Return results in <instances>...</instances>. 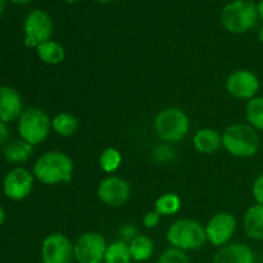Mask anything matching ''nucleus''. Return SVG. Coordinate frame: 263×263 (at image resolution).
Here are the masks:
<instances>
[{
	"instance_id": "obj_1",
	"label": "nucleus",
	"mask_w": 263,
	"mask_h": 263,
	"mask_svg": "<svg viewBox=\"0 0 263 263\" xmlns=\"http://www.w3.org/2000/svg\"><path fill=\"white\" fill-rule=\"evenodd\" d=\"M73 170V161L68 154L61 151H49L36 159L32 174L41 184L58 185L71 181Z\"/></svg>"
},
{
	"instance_id": "obj_2",
	"label": "nucleus",
	"mask_w": 263,
	"mask_h": 263,
	"mask_svg": "<svg viewBox=\"0 0 263 263\" xmlns=\"http://www.w3.org/2000/svg\"><path fill=\"white\" fill-rule=\"evenodd\" d=\"M261 140L256 128L248 123H234L222 134V146L230 156L251 158L259 151Z\"/></svg>"
},
{
	"instance_id": "obj_3",
	"label": "nucleus",
	"mask_w": 263,
	"mask_h": 263,
	"mask_svg": "<svg viewBox=\"0 0 263 263\" xmlns=\"http://www.w3.org/2000/svg\"><path fill=\"white\" fill-rule=\"evenodd\" d=\"M166 239L174 248L184 252L198 251L207 243L204 226L197 220L180 218L167 229Z\"/></svg>"
},
{
	"instance_id": "obj_4",
	"label": "nucleus",
	"mask_w": 263,
	"mask_h": 263,
	"mask_svg": "<svg viewBox=\"0 0 263 263\" xmlns=\"http://www.w3.org/2000/svg\"><path fill=\"white\" fill-rule=\"evenodd\" d=\"M157 136L164 143H177L189 134L190 120L186 113L176 107L159 110L153 122Z\"/></svg>"
},
{
	"instance_id": "obj_5",
	"label": "nucleus",
	"mask_w": 263,
	"mask_h": 263,
	"mask_svg": "<svg viewBox=\"0 0 263 263\" xmlns=\"http://www.w3.org/2000/svg\"><path fill=\"white\" fill-rule=\"evenodd\" d=\"M258 18L257 4L249 0H234L221 13V23L231 33H244L252 30Z\"/></svg>"
},
{
	"instance_id": "obj_6",
	"label": "nucleus",
	"mask_w": 263,
	"mask_h": 263,
	"mask_svg": "<svg viewBox=\"0 0 263 263\" xmlns=\"http://www.w3.org/2000/svg\"><path fill=\"white\" fill-rule=\"evenodd\" d=\"M50 130L51 118L41 108H26L18 118V133L21 139L33 146L45 141L50 134Z\"/></svg>"
},
{
	"instance_id": "obj_7",
	"label": "nucleus",
	"mask_w": 263,
	"mask_h": 263,
	"mask_svg": "<svg viewBox=\"0 0 263 263\" xmlns=\"http://www.w3.org/2000/svg\"><path fill=\"white\" fill-rule=\"evenodd\" d=\"M53 21L50 15L41 9H33L27 14L23 25L25 45L27 48H37L40 44L50 40L53 35Z\"/></svg>"
},
{
	"instance_id": "obj_8",
	"label": "nucleus",
	"mask_w": 263,
	"mask_h": 263,
	"mask_svg": "<svg viewBox=\"0 0 263 263\" xmlns=\"http://www.w3.org/2000/svg\"><path fill=\"white\" fill-rule=\"evenodd\" d=\"M107 247V240L100 233H84L74 243V261L77 263H104Z\"/></svg>"
},
{
	"instance_id": "obj_9",
	"label": "nucleus",
	"mask_w": 263,
	"mask_h": 263,
	"mask_svg": "<svg viewBox=\"0 0 263 263\" xmlns=\"http://www.w3.org/2000/svg\"><path fill=\"white\" fill-rule=\"evenodd\" d=\"M43 263H73L74 243L61 233L49 234L41 243Z\"/></svg>"
},
{
	"instance_id": "obj_10",
	"label": "nucleus",
	"mask_w": 263,
	"mask_h": 263,
	"mask_svg": "<svg viewBox=\"0 0 263 263\" xmlns=\"http://www.w3.org/2000/svg\"><path fill=\"white\" fill-rule=\"evenodd\" d=\"M238 229L236 217L230 212H218L213 215L205 223L204 230L207 241L221 248L230 243Z\"/></svg>"
},
{
	"instance_id": "obj_11",
	"label": "nucleus",
	"mask_w": 263,
	"mask_h": 263,
	"mask_svg": "<svg viewBox=\"0 0 263 263\" xmlns=\"http://www.w3.org/2000/svg\"><path fill=\"white\" fill-rule=\"evenodd\" d=\"M226 91L239 100H251L257 97L261 81L254 72L249 69H236L231 72L225 81Z\"/></svg>"
},
{
	"instance_id": "obj_12",
	"label": "nucleus",
	"mask_w": 263,
	"mask_h": 263,
	"mask_svg": "<svg viewBox=\"0 0 263 263\" xmlns=\"http://www.w3.org/2000/svg\"><path fill=\"white\" fill-rule=\"evenodd\" d=\"M97 195L108 207H122L131 197V185L120 176H108L99 182Z\"/></svg>"
},
{
	"instance_id": "obj_13",
	"label": "nucleus",
	"mask_w": 263,
	"mask_h": 263,
	"mask_svg": "<svg viewBox=\"0 0 263 263\" xmlns=\"http://www.w3.org/2000/svg\"><path fill=\"white\" fill-rule=\"evenodd\" d=\"M33 181L35 176L32 172L23 167H14L5 175L3 181L5 197L12 200L26 199L32 192Z\"/></svg>"
},
{
	"instance_id": "obj_14",
	"label": "nucleus",
	"mask_w": 263,
	"mask_h": 263,
	"mask_svg": "<svg viewBox=\"0 0 263 263\" xmlns=\"http://www.w3.org/2000/svg\"><path fill=\"white\" fill-rule=\"evenodd\" d=\"M253 249L246 243H229L213 254L212 263H256Z\"/></svg>"
},
{
	"instance_id": "obj_15",
	"label": "nucleus",
	"mask_w": 263,
	"mask_h": 263,
	"mask_svg": "<svg viewBox=\"0 0 263 263\" xmlns=\"http://www.w3.org/2000/svg\"><path fill=\"white\" fill-rule=\"evenodd\" d=\"M23 112V103L20 92L10 86L0 85V120L5 123L18 120Z\"/></svg>"
},
{
	"instance_id": "obj_16",
	"label": "nucleus",
	"mask_w": 263,
	"mask_h": 263,
	"mask_svg": "<svg viewBox=\"0 0 263 263\" xmlns=\"http://www.w3.org/2000/svg\"><path fill=\"white\" fill-rule=\"evenodd\" d=\"M195 151L202 154H213L222 146V134L211 127L199 128L193 136Z\"/></svg>"
},
{
	"instance_id": "obj_17",
	"label": "nucleus",
	"mask_w": 263,
	"mask_h": 263,
	"mask_svg": "<svg viewBox=\"0 0 263 263\" xmlns=\"http://www.w3.org/2000/svg\"><path fill=\"white\" fill-rule=\"evenodd\" d=\"M243 228L248 238L256 241H263V204L256 203L246 211Z\"/></svg>"
},
{
	"instance_id": "obj_18",
	"label": "nucleus",
	"mask_w": 263,
	"mask_h": 263,
	"mask_svg": "<svg viewBox=\"0 0 263 263\" xmlns=\"http://www.w3.org/2000/svg\"><path fill=\"white\" fill-rule=\"evenodd\" d=\"M33 153V145L23 139L12 140L5 145L4 157L10 163H25Z\"/></svg>"
},
{
	"instance_id": "obj_19",
	"label": "nucleus",
	"mask_w": 263,
	"mask_h": 263,
	"mask_svg": "<svg viewBox=\"0 0 263 263\" xmlns=\"http://www.w3.org/2000/svg\"><path fill=\"white\" fill-rule=\"evenodd\" d=\"M36 54L43 63L50 64V66L62 63L66 58V50H64L63 45L54 40H48L40 44L36 48Z\"/></svg>"
},
{
	"instance_id": "obj_20",
	"label": "nucleus",
	"mask_w": 263,
	"mask_h": 263,
	"mask_svg": "<svg viewBox=\"0 0 263 263\" xmlns=\"http://www.w3.org/2000/svg\"><path fill=\"white\" fill-rule=\"evenodd\" d=\"M131 257L133 261L136 262H145L152 258L154 253V241L151 236L139 234L135 239L128 243Z\"/></svg>"
},
{
	"instance_id": "obj_21",
	"label": "nucleus",
	"mask_w": 263,
	"mask_h": 263,
	"mask_svg": "<svg viewBox=\"0 0 263 263\" xmlns=\"http://www.w3.org/2000/svg\"><path fill=\"white\" fill-rule=\"evenodd\" d=\"M79 120L68 112H61L51 118V130L62 138H69L79 130Z\"/></svg>"
},
{
	"instance_id": "obj_22",
	"label": "nucleus",
	"mask_w": 263,
	"mask_h": 263,
	"mask_svg": "<svg viewBox=\"0 0 263 263\" xmlns=\"http://www.w3.org/2000/svg\"><path fill=\"white\" fill-rule=\"evenodd\" d=\"M181 198L175 193H164L157 198L154 203V211L159 213L162 217H170L174 216L181 210Z\"/></svg>"
},
{
	"instance_id": "obj_23",
	"label": "nucleus",
	"mask_w": 263,
	"mask_h": 263,
	"mask_svg": "<svg viewBox=\"0 0 263 263\" xmlns=\"http://www.w3.org/2000/svg\"><path fill=\"white\" fill-rule=\"evenodd\" d=\"M131 261H133V257H131L128 243L118 239L108 244L104 263H131Z\"/></svg>"
},
{
	"instance_id": "obj_24",
	"label": "nucleus",
	"mask_w": 263,
	"mask_h": 263,
	"mask_svg": "<svg viewBox=\"0 0 263 263\" xmlns=\"http://www.w3.org/2000/svg\"><path fill=\"white\" fill-rule=\"evenodd\" d=\"M246 118L248 125L257 131H263V97L257 95L247 102Z\"/></svg>"
},
{
	"instance_id": "obj_25",
	"label": "nucleus",
	"mask_w": 263,
	"mask_h": 263,
	"mask_svg": "<svg viewBox=\"0 0 263 263\" xmlns=\"http://www.w3.org/2000/svg\"><path fill=\"white\" fill-rule=\"evenodd\" d=\"M121 164H122V154L118 149L109 146L100 153L99 166L105 174H113L120 168Z\"/></svg>"
},
{
	"instance_id": "obj_26",
	"label": "nucleus",
	"mask_w": 263,
	"mask_h": 263,
	"mask_svg": "<svg viewBox=\"0 0 263 263\" xmlns=\"http://www.w3.org/2000/svg\"><path fill=\"white\" fill-rule=\"evenodd\" d=\"M157 263H190V258L186 252L170 247L162 252Z\"/></svg>"
},
{
	"instance_id": "obj_27",
	"label": "nucleus",
	"mask_w": 263,
	"mask_h": 263,
	"mask_svg": "<svg viewBox=\"0 0 263 263\" xmlns=\"http://www.w3.org/2000/svg\"><path fill=\"white\" fill-rule=\"evenodd\" d=\"M153 159L158 163H170L176 158V152L168 144H159L152 152Z\"/></svg>"
},
{
	"instance_id": "obj_28",
	"label": "nucleus",
	"mask_w": 263,
	"mask_h": 263,
	"mask_svg": "<svg viewBox=\"0 0 263 263\" xmlns=\"http://www.w3.org/2000/svg\"><path fill=\"white\" fill-rule=\"evenodd\" d=\"M139 235V230L134 223H123L118 228V236L120 240L125 243H130L133 239H135Z\"/></svg>"
},
{
	"instance_id": "obj_29",
	"label": "nucleus",
	"mask_w": 263,
	"mask_h": 263,
	"mask_svg": "<svg viewBox=\"0 0 263 263\" xmlns=\"http://www.w3.org/2000/svg\"><path fill=\"white\" fill-rule=\"evenodd\" d=\"M252 195L258 204H263V174L258 175L254 179L252 185Z\"/></svg>"
},
{
	"instance_id": "obj_30",
	"label": "nucleus",
	"mask_w": 263,
	"mask_h": 263,
	"mask_svg": "<svg viewBox=\"0 0 263 263\" xmlns=\"http://www.w3.org/2000/svg\"><path fill=\"white\" fill-rule=\"evenodd\" d=\"M161 217H162V216L154 210L146 212L145 215H144V217H143L144 228H146V229L157 228V226L159 225V222H161Z\"/></svg>"
},
{
	"instance_id": "obj_31",
	"label": "nucleus",
	"mask_w": 263,
	"mask_h": 263,
	"mask_svg": "<svg viewBox=\"0 0 263 263\" xmlns=\"http://www.w3.org/2000/svg\"><path fill=\"white\" fill-rule=\"evenodd\" d=\"M9 127H8V123H5L4 121L0 120V146L4 145L5 143H8V139H9Z\"/></svg>"
},
{
	"instance_id": "obj_32",
	"label": "nucleus",
	"mask_w": 263,
	"mask_h": 263,
	"mask_svg": "<svg viewBox=\"0 0 263 263\" xmlns=\"http://www.w3.org/2000/svg\"><path fill=\"white\" fill-rule=\"evenodd\" d=\"M257 12H258V17L263 21V0L257 4Z\"/></svg>"
},
{
	"instance_id": "obj_33",
	"label": "nucleus",
	"mask_w": 263,
	"mask_h": 263,
	"mask_svg": "<svg viewBox=\"0 0 263 263\" xmlns=\"http://www.w3.org/2000/svg\"><path fill=\"white\" fill-rule=\"evenodd\" d=\"M4 221H5V211H4V208L0 205V226L4 223Z\"/></svg>"
},
{
	"instance_id": "obj_34",
	"label": "nucleus",
	"mask_w": 263,
	"mask_h": 263,
	"mask_svg": "<svg viewBox=\"0 0 263 263\" xmlns=\"http://www.w3.org/2000/svg\"><path fill=\"white\" fill-rule=\"evenodd\" d=\"M12 3H14V4H18V5H23V4H27V3L32 2V0H10Z\"/></svg>"
},
{
	"instance_id": "obj_35",
	"label": "nucleus",
	"mask_w": 263,
	"mask_h": 263,
	"mask_svg": "<svg viewBox=\"0 0 263 263\" xmlns=\"http://www.w3.org/2000/svg\"><path fill=\"white\" fill-rule=\"evenodd\" d=\"M5 4H7V3H5V0H0V14H2V13L4 12Z\"/></svg>"
},
{
	"instance_id": "obj_36",
	"label": "nucleus",
	"mask_w": 263,
	"mask_h": 263,
	"mask_svg": "<svg viewBox=\"0 0 263 263\" xmlns=\"http://www.w3.org/2000/svg\"><path fill=\"white\" fill-rule=\"evenodd\" d=\"M258 39H259V41H261V43L263 44V26H262L261 30H259V32H258Z\"/></svg>"
},
{
	"instance_id": "obj_37",
	"label": "nucleus",
	"mask_w": 263,
	"mask_h": 263,
	"mask_svg": "<svg viewBox=\"0 0 263 263\" xmlns=\"http://www.w3.org/2000/svg\"><path fill=\"white\" fill-rule=\"evenodd\" d=\"M62 2L67 3V4H73V3H77L79 0H62Z\"/></svg>"
},
{
	"instance_id": "obj_38",
	"label": "nucleus",
	"mask_w": 263,
	"mask_h": 263,
	"mask_svg": "<svg viewBox=\"0 0 263 263\" xmlns=\"http://www.w3.org/2000/svg\"><path fill=\"white\" fill-rule=\"evenodd\" d=\"M97 2H99V3H102V4H107V3H109V2H112V0H97Z\"/></svg>"
},
{
	"instance_id": "obj_39",
	"label": "nucleus",
	"mask_w": 263,
	"mask_h": 263,
	"mask_svg": "<svg viewBox=\"0 0 263 263\" xmlns=\"http://www.w3.org/2000/svg\"><path fill=\"white\" fill-rule=\"evenodd\" d=\"M41 263H43V262H41Z\"/></svg>"
}]
</instances>
